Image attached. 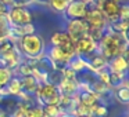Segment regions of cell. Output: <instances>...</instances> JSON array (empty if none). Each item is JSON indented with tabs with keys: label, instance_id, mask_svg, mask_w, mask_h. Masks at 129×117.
<instances>
[{
	"label": "cell",
	"instance_id": "6da1fadb",
	"mask_svg": "<svg viewBox=\"0 0 129 117\" xmlns=\"http://www.w3.org/2000/svg\"><path fill=\"white\" fill-rule=\"evenodd\" d=\"M126 50H128L126 33H115L107 29V32L99 42V52L107 59V62L117 55H125Z\"/></svg>",
	"mask_w": 129,
	"mask_h": 117
},
{
	"label": "cell",
	"instance_id": "7a4b0ae2",
	"mask_svg": "<svg viewBox=\"0 0 129 117\" xmlns=\"http://www.w3.org/2000/svg\"><path fill=\"white\" fill-rule=\"evenodd\" d=\"M20 48L21 54L24 58H29V59H35L43 55L46 48V42L40 34L38 33H32V34H25L20 39Z\"/></svg>",
	"mask_w": 129,
	"mask_h": 117
},
{
	"label": "cell",
	"instance_id": "3957f363",
	"mask_svg": "<svg viewBox=\"0 0 129 117\" xmlns=\"http://www.w3.org/2000/svg\"><path fill=\"white\" fill-rule=\"evenodd\" d=\"M61 96V92H60L58 87L50 86V84L42 83L38 88L35 98H36L38 103L40 106H46V105H57Z\"/></svg>",
	"mask_w": 129,
	"mask_h": 117
},
{
	"label": "cell",
	"instance_id": "277c9868",
	"mask_svg": "<svg viewBox=\"0 0 129 117\" xmlns=\"http://www.w3.org/2000/svg\"><path fill=\"white\" fill-rule=\"evenodd\" d=\"M46 44L54 46V47L61 48L64 52H67L68 55H75V42L70 37V34L65 30H57L49 37Z\"/></svg>",
	"mask_w": 129,
	"mask_h": 117
},
{
	"label": "cell",
	"instance_id": "5b68a950",
	"mask_svg": "<svg viewBox=\"0 0 129 117\" xmlns=\"http://www.w3.org/2000/svg\"><path fill=\"white\" fill-rule=\"evenodd\" d=\"M7 18H9L11 26H17V28L32 24V14L28 7L11 6L9 14H7Z\"/></svg>",
	"mask_w": 129,
	"mask_h": 117
},
{
	"label": "cell",
	"instance_id": "8992f818",
	"mask_svg": "<svg viewBox=\"0 0 129 117\" xmlns=\"http://www.w3.org/2000/svg\"><path fill=\"white\" fill-rule=\"evenodd\" d=\"M85 21L89 25V29L106 28L107 26V18L104 17L101 10L96 4H93L92 2H87V12H86V17H85Z\"/></svg>",
	"mask_w": 129,
	"mask_h": 117
},
{
	"label": "cell",
	"instance_id": "52a82bcc",
	"mask_svg": "<svg viewBox=\"0 0 129 117\" xmlns=\"http://www.w3.org/2000/svg\"><path fill=\"white\" fill-rule=\"evenodd\" d=\"M87 12V3L81 0H71V3L62 12V18L65 21H75V20H85Z\"/></svg>",
	"mask_w": 129,
	"mask_h": 117
},
{
	"label": "cell",
	"instance_id": "ba28073f",
	"mask_svg": "<svg viewBox=\"0 0 129 117\" xmlns=\"http://www.w3.org/2000/svg\"><path fill=\"white\" fill-rule=\"evenodd\" d=\"M43 55H46L54 65H56L57 69H62V68L67 66L68 61H70L71 55H68L67 52L61 50L58 47H54V46H50V44H46V48H45V52Z\"/></svg>",
	"mask_w": 129,
	"mask_h": 117
},
{
	"label": "cell",
	"instance_id": "9c48e42d",
	"mask_svg": "<svg viewBox=\"0 0 129 117\" xmlns=\"http://www.w3.org/2000/svg\"><path fill=\"white\" fill-rule=\"evenodd\" d=\"M64 30L70 34V37L76 42L78 39H81L82 36L89 33V25L85 20H75V21H68L65 24Z\"/></svg>",
	"mask_w": 129,
	"mask_h": 117
},
{
	"label": "cell",
	"instance_id": "30bf717a",
	"mask_svg": "<svg viewBox=\"0 0 129 117\" xmlns=\"http://www.w3.org/2000/svg\"><path fill=\"white\" fill-rule=\"evenodd\" d=\"M99 50V44L89 36V34H85L81 39H78L75 42V55L83 56L87 54L96 52Z\"/></svg>",
	"mask_w": 129,
	"mask_h": 117
},
{
	"label": "cell",
	"instance_id": "8fae6325",
	"mask_svg": "<svg viewBox=\"0 0 129 117\" xmlns=\"http://www.w3.org/2000/svg\"><path fill=\"white\" fill-rule=\"evenodd\" d=\"M97 7L101 10L104 17L107 18V24L115 22L118 20V15H119V3L118 2H115V0H103Z\"/></svg>",
	"mask_w": 129,
	"mask_h": 117
},
{
	"label": "cell",
	"instance_id": "7c38bea8",
	"mask_svg": "<svg viewBox=\"0 0 129 117\" xmlns=\"http://www.w3.org/2000/svg\"><path fill=\"white\" fill-rule=\"evenodd\" d=\"M75 98L78 100V103L86 106V108H92L99 102L97 95L94 92H92L89 88H85V87H79L78 91L75 92Z\"/></svg>",
	"mask_w": 129,
	"mask_h": 117
},
{
	"label": "cell",
	"instance_id": "4fadbf2b",
	"mask_svg": "<svg viewBox=\"0 0 129 117\" xmlns=\"http://www.w3.org/2000/svg\"><path fill=\"white\" fill-rule=\"evenodd\" d=\"M21 84H22V92L26 95H34L36 94L39 86L42 84V81L38 80L34 74H28V76H22L21 77Z\"/></svg>",
	"mask_w": 129,
	"mask_h": 117
},
{
	"label": "cell",
	"instance_id": "5bb4252c",
	"mask_svg": "<svg viewBox=\"0 0 129 117\" xmlns=\"http://www.w3.org/2000/svg\"><path fill=\"white\" fill-rule=\"evenodd\" d=\"M107 66L111 72L117 73H128V61H126V55H117L111 58L107 62Z\"/></svg>",
	"mask_w": 129,
	"mask_h": 117
},
{
	"label": "cell",
	"instance_id": "9a60e30c",
	"mask_svg": "<svg viewBox=\"0 0 129 117\" xmlns=\"http://www.w3.org/2000/svg\"><path fill=\"white\" fill-rule=\"evenodd\" d=\"M3 91L9 95H14V96H18V95L22 92V84H21V77L18 76H14L10 78V81L6 84V87L3 88Z\"/></svg>",
	"mask_w": 129,
	"mask_h": 117
},
{
	"label": "cell",
	"instance_id": "2e32d148",
	"mask_svg": "<svg viewBox=\"0 0 129 117\" xmlns=\"http://www.w3.org/2000/svg\"><path fill=\"white\" fill-rule=\"evenodd\" d=\"M78 88H79V86H78L75 78L62 77V81L58 86L60 92H61V94H65V95H75V92L78 91Z\"/></svg>",
	"mask_w": 129,
	"mask_h": 117
},
{
	"label": "cell",
	"instance_id": "e0dca14e",
	"mask_svg": "<svg viewBox=\"0 0 129 117\" xmlns=\"http://www.w3.org/2000/svg\"><path fill=\"white\" fill-rule=\"evenodd\" d=\"M126 76H128V73H117V72H111L110 70L108 87L111 90H117L121 86H128L126 84Z\"/></svg>",
	"mask_w": 129,
	"mask_h": 117
},
{
	"label": "cell",
	"instance_id": "ac0fdd59",
	"mask_svg": "<svg viewBox=\"0 0 129 117\" xmlns=\"http://www.w3.org/2000/svg\"><path fill=\"white\" fill-rule=\"evenodd\" d=\"M112 94H114V99L117 100L119 105L126 106L129 103V88L128 86H121L117 90H112Z\"/></svg>",
	"mask_w": 129,
	"mask_h": 117
},
{
	"label": "cell",
	"instance_id": "d6986e66",
	"mask_svg": "<svg viewBox=\"0 0 129 117\" xmlns=\"http://www.w3.org/2000/svg\"><path fill=\"white\" fill-rule=\"evenodd\" d=\"M61 81H62V69H57V68L51 72H49L43 78V83L50 84V86H54V87H58Z\"/></svg>",
	"mask_w": 129,
	"mask_h": 117
},
{
	"label": "cell",
	"instance_id": "ffe728a7",
	"mask_svg": "<svg viewBox=\"0 0 129 117\" xmlns=\"http://www.w3.org/2000/svg\"><path fill=\"white\" fill-rule=\"evenodd\" d=\"M67 66L71 68V69H72L75 73H78V72H81V70L86 69L87 65H86V62H85L79 55H72V56L70 58V61H68Z\"/></svg>",
	"mask_w": 129,
	"mask_h": 117
},
{
	"label": "cell",
	"instance_id": "44dd1931",
	"mask_svg": "<svg viewBox=\"0 0 129 117\" xmlns=\"http://www.w3.org/2000/svg\"><path fill=\"white\" fill-rule=\"evenodd\" d=\"M70 3H71V0H49L47 6L50 7L54 12H57V14H62Z\"/></svg>",
	"mask_w": 129,
	"mask_h": 117
},
{
	"label": "cell",
	"instance_id": "7402d4cb",
	"mask_svg": "<svg viewBox=\"0 0 129 117\" xmlns=\"http://www.w3.org/2000/svg\"><path fill=\"white\" fill-rule=\"evenodd\" d=\"M10 29H11V24H10L7 15H0V40L9 37Z\"/></svg>",
	"mask_w": 129,
	"mask_h": 117
},
{
	"label": "cell",
	"instance_id": "603a6c76",
	"mask_svg": "<svg viewBox=\"0 0 129 117\" xmlns=\"http://www.w3.org/2000/svg\"><path fill=\"white\" fill-rule=\"evenodd\" d=\"M42 110L45 117H60L62 114V112L60 110V108L57 105H46L42 106Z\"/></svg>",
	"mask_w": 129,
	"mask_h": 117
},
{
	"label": "cell",
	"instance_id": "cb8c5ba5",
	"mask_svg": "<svg viewBox=\"0 0 129 117\" xmlns=\"http://www.w3.org/2000/svg\"><path fill=\"white\" fill-rule=\"evenodd\" d=\"M13 77V72L4 66H0V88H4L6 84Z\"/></svg>",
	"mask_w": 129,
	"mask_h": 117
},
{
	"label": "cell",
	"instance_id": "d4e9b609",
	"mask_svg": "<svg viewBox=\"0 0 129 117\" xmlns=\"http://www.w3.org/2000/svg\"><path fill=\"white\" fill-rule=\"evenodd\" d=\"M10 8H11V6L3 3V2H0V15H7L10 11Z\"/></svg>",
	"mask_w": 129,
	"mask_h": 117
},
{
	"label": "cell",
	"instance_id": "484cf974",
	"mask_svg": "<svg viewBox=\"0 0 129 117\" xmlns=\"http://www.w3.org/2000/svg\"><path fill=\"white\" fill-rule=\"evenodd\" d=\"M60 117H76L75 114H67V113H62Z\"/></svg>",
	"mask_w": 129,
	"mask_h": 117
},
{
	"label": "cell",
	"instance_id": "4316f807",
	"mask_svg": "<svg viewBox=\"0 0 129 117\" xmlns=\"http://www.w3.org/2000/svg\"><path fill=\"white\" fill-rule=\"evenodd\" d=\"M90 2H92L93 4H96V6H99V4H100L101 2H103V0H90Z\"/></svg>",
	"mask_w": 129,
	"mask_h": 117
},
{
	"label": "cell",
	"instance_id": "83f0119b",
	"mask_svg": "<svg viewBox=\"0 0 129 117\" xmlns=\"http://www.w3.org/2000/svg\"><path fill=\"white\" fill-rule=\"evenodd\" d=\"M81 2H85V3H87V2H90V0H81Z\"/></svg>",
	"mask_w": 129,
	"mask_h": 117
},
{
	"label": "cell",
	"instance_id": "f1b7e54d",
	"mask_svg": "<svg viewBox=\"0 0 129 117\" xmlns=\"http://www.w3.org/2000/svg\"><path fill=\"white\" fill-rule=\"evenodd\" d=\"M0 92H2V88H0Z\"/></svg>",
	"mask_w": 129,
	"mask_h": 117
},
{
	"label": "cell",
	"instance_id": "f546056e",
	"mask_svg": "<svg viewBox=\"0 0 129 117\" xmlns=\"http://www.w3.org/2000/svg\"><path fill=\"white\" fill-rule=\"evenodd\" d=\"M0 117H3V116H2V114H0Z\"/></svg>",
	"mask_w": 129,
	"mask_h": 117
}]
</instances>
